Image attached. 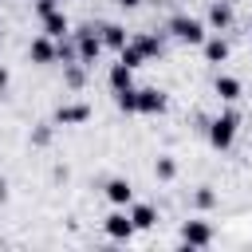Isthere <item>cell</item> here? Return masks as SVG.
Wrapping results in <instances>:
<instances>
[{
	"mask_svg": "<svg viewBox=\"0 0 252 252\" xmlns=\"http://www.w3.org/2000/svg\"><path fill=\"white\" fill-rule=\"evenodd\" d=\"M165 32L173 35V39H181V43H193V47H201L209 35V24H201V20H193V16H173L169 24H165Z\"/></svg>",
	"mask_w": 252,
	"mask_h": 252,
	"instance_id": "cell-2",
	"label": "cell"
},
{
	"mask_svg": "<svg viewBox=\"0 0 252 252\" xmlns=\"http://www.w3.org/2000/svg\"><path fill=\"white\" fill-rule=\"evenodd\" d=\"M130 43H134V47H138V51H142L146 59H158V55L165 51V43H161V35H150V32H146V35H134Z\"/></svg>",
	"mask_w": 252,
	"mask_h": 252,
	"instance_id": "cell-16",
	"label": "cell"
},
{
	"mask_svg": "<svg viewBox=\"0 0 252 252\" xmlns=\"http://www.w3.org/2000/svg\"><path fill=\"white\" fill-rule=\"evenodd\" d=\"M236 126H240V114H236V110H224V114H217V118L205 126V134H209V146H213V150H228V146H232V138H236Z\"/></svg>",
	"mask_w": 252,
	"mask_h": 252,
	"instance_id": "cell-1",
	"label": "cell"
},
{
	"mask_svg": "<svg viewBox=\"0 0 252 252\" xmlns=\"http://www.w3.org/2000/svg\"><path fill=\"white\" fill-rule=\"evenodd\" d=\"M138 114H165V94L158 91V87H142L138 91Z\"/></svg>",
	"mask_w": 252,
	"mask_h": 252,
	"instance_id": "cell-8",
	"label": "cell"
},
{
	"mask_svg": "<svg viewBox=\"0 0 252 252\" xmlns=\"http://www.w3.org/2000/svg\"><path fill=\"white\" fill-rule=\"evenodd\" d=\"M55 4H59V0H35V12L43 16V12H47V8H55Z\"/></svg>",
	"mask_w": 252,
	"mask_h": 252,
	"instance_id": "cell-23",
	"label": "cell"
},
{
	"mask_svg": "<svg viewBox=\"0 0 252 252\" xmlns=\"http://www.w3.org/2000/svg\"><path fill=\"white\" fill-rule=\"evenodd\" d=\"M213 91L224 98V102H236L240 94H244V87H240V79H232V75H217V83H213Z\"/></svg>",
	"mask_w": 252,
	"mask_h": 252,
	"instance_id": "cell-15",
	"label": "cell"
},
{
	"mask_svg": "<svg viewBox=\"0 0 252 252\" xmlns=\"http://www.w3.org/2000/svg\"><path fill=\"white\" fill-rule=\"evenodd\" d=\"M39 20H43V35H51V39H63V35L71 32V24H67V16H63L59 8H47Z\"/></svg>",
	"mask_w": 252,
	"mask_h": 252,
	"instance_id": "cell-10",
	"label": "cell"
},
{
	"mask_svg": "<svg viewBox=\"0 0 252 252\" xmlns=\"http://www.w3.org/2000/svg\"><path fill=\"white\" fill-rule=\"evenodd\" d=\"M110 91H126V87H134V67H126L122 59L118 63H110Z\"/></svg>",
	"mask_w": 252,
	"mask_h": 252,
	"instance_id": "cell-14",
	"label": "cell"
},
{
	"mask_svg": "<svg viewBox=\"0 0 252 252\" xmlns=\"http://www.w3.org/2000/svg\"><path fill=\"white\" fill-rule=\"evenodd\" d=\"M106 201H110V205H130V201H134V185H130L126 177H110V181H106Z\"/></svg>",
	"mask_w": 252,
	"mask_h": 252,
	"instance_id": "cell-11",
	"label": "cell"
},
{
	"mask_svg": "<svg viewBox=\"0 0 252 252\" xmlns=\"http://www.w3.org/2000/svg\"><path fill=\"white\" fill-rule=\"evenodd\" d=\"M193 205H197V209H213V205H217V193H213L209 185H201V189L193 193Z\"/></svg>",
	"mask_w": 252,
	"mask_h": 252,
	"instance_id": "cell-21",
	"label": "cell"
},
{
	"mask_svg": "<svg viewBox=\"0 0 252 252\" xmlns=\"http://www.w3.org/2000/svg\"><path fill=\"white\" fill-rule=\"evenodd\" d=\"M91 106L87 102H63L59 110H55V126H83V122H91Z\"/></svg>",
	"mask_w": 252,
	"mask_h": 252,
	"instance_id": "cell-4",
	"label": "cell"
},
{
	"mask_svg": "<svg viewBox=\"0 0 252 252\" xmlns=\"http://www.w3.org/2000/svg\"><path fill=\"white\" fill-rule=\"evenodd\" d=\"M130 220H134V228H154L158 224V209L154 205H134L130 209Z\"/></svg>",
	"mask_w": 252,
	"mask_h": 252,
	"instance_id": "cell-18",
	"label": "cell"
},
{
	"mask_svg": "<svg viewBox=\"0 0 252 252\" xmlns=\"http://www.w3.org/2000/svg\"><path fill=\"white\" fill-rule=\"evenodd\" d=\"M98 35H102V43H106L110 51H122V47L130 43V35H126V28H122V24H102V28H98Z\"/></svg>",
	"mask_w": 252,
	"mask_h": 252,
	"instance_id": "cell-12",
	"label": "cell"
},
{
	"mask_svg": "<svg viewBox=\"0 0 252 252\" xmlns=\"http://www.w3.org/2000/svg\"><path fill=\"white\" fill-rule=\"evenodd\" d=\"M63 83H67L71 91H79V87L87 83V63H79V59H75V63H63Z\"/></svg>",
	"mask_w": 252,
	"mask_h": 252,
	"instance_id": "cell-17",
	"label": "cell"
},
{
	"mask_svg": "<svg viewBox=\"0 0 252 252\" xmlns=\"http://www.w3.org/2000/svg\"><path fill=\"white\" fill-rule=\"evenodd\" d=\"M142 0H118V8H138Z\"/></svg>",
	"mask_w": 252,
	"mask_h": 252,
	"instance_id": "cell-26",
	"label": "cell"
},
{
	"mask_svg": "<svg viewBox=\"0 0 252 252\" xmlns=\"http://www.w3.org/2000/svg\"><path fill=\"white\" fill-rule=\"evenodd\" d=\"M181 240H185L189 248H205V244H213V224H205V220H185V224H181Z\"/></svg>",
	"mask_w": 252,
	"mask_h": 252,
	"instance_id": "cell-7",
	"label": "cell"
},
{
	"mask_svg": "<svg viewBox=\"0 0 252 252\" xmlns=\"http://www.w3.org/2000/svg\"><path fill=\"white\" fill-rule=\"evenodd\" d=\"M32 142H35V146H47V142H51V126H39V130L32 134Z\"/></svg>",
	"mask_w": 252,
	"mask_h": 252,
	"instance_id": "cell-22",
	"label": "cell"
},
{
	"mask_svg": "<svg viewBox=\"0 0 252 252\" xmlns=\"http://www.w3.org/2000/svg\"><path fill=\"white\" fill-rule=\"evenodd\" d=\"M28 59H32L35 67H47V63H55V59H59V51H55V39H51V35H35V39H32V47H28Z\"/></svg>",
	"mask_w": 252,
	"mask_h": 252,
	"instance_id": "cell-6",
	"label": "cell"
},
{
	"mask_svg": "<svg viewBox=\"0 0 252 252\" xmlns=\"http://www.w3.org/2000/svg\"><path fill=\"white\" fill-rule=\"evenodd\" d=\"M205 24H209L213 32H224V28H232V4H228V0H213V4H209V16H205Z\"/></svg>",
	"mask_w": 252,
	"mask_h": 252,
	"instance_id": "cell-9",
	"label": "cell"
},
{
	"mask_svg": "<svg viewBox=\"0 0 252 252\" xmlns=\"http://www.w3.org/2000/svg\"><path fill=\"white\" fill-rule=\"evenodd\" d=\"M4 201H8V181L0 177V205H4Z\"/></svg>",
	"mask_w": 252,
	"mask_h": 252,
	"instance_id": "cell-25",
	"label": "cell"
},
{
	"mask_svg": "<svg viewBox=\"0 0 252 252\" xmlns=\"http://www.w3.org/2000/svg\"><path fill=\"white\" fill-rule=\"evenodd\" d=\"M154 177H158V181H173V177H177V161H173L169 154H161V158L154 161Z\"/></svg>",
	"mask_w": 252,
	"mask_h": 252,
	"instance_id": "cell-19",
	"label": "cell"
},
{
	"mask_svg": "<svg viewBox=\"0 0 252 252\" xmlns=\"http://www.w3.org/2000/svg\"><path fill=\"white\" fill-rule=\"evenodd\" d=\"M118 59H122V63H126V67H134V71H138V67H142V63H146V55H142V51H138V47H134V43H126V47H122V51H118Z\"/></svg>",
	"mask_w": 252,
	"mask_h": 252,
	"instance_id": "cell-20",
	"label": "cell"
},
{
	"mask_svg": "<svg viewBox=\"0 0 252 252\" xmlns=\"http://www.w3.org/2000/svg\"><path fill=\"white\" fill-rule=\"evenodd\" d=\"M201 51H205V63H224V59H228V43L220 39V32L209 35V39L201 43Z\"/></svg>",
	"mask_w": 252,
	"mask_h": 252,
	"instance_id": "cell-13",
	"label": "cell"
},
{
	"mask_svg": "<svg viewBox=\"0 0 252 252\" xmlns=\"http://www.w3.org/2000/svg\"><path fill=\"white\" fill-rule=\"evenodd\" d=\"M75 47H79V63H87V67H94V59L102 55V35L94 32V28H83V32H75Z\"/></svg>",
	"mask_w": 252,
	"mask_h": 252,
	"instance_id": "cell-3",
	"label": "cell"
},
{
	"mask_svg": "<svg viewBox=\"0 0 252 252\" xmlns=\"http://www.w3.org/2000/svg\"><path fill=\"white\" fill-rule=\"evenodd\" d=\"M102 228H106V236L110 240H130L138 228H134V220H130V213H122V205H118V213H110L106 220H102Z\"/></svg>",
	"mask_w": 252,
	"mask_h": 252,
	"instance_id": "cell-5",
	"label": "cell"
},
{
	"mask_svg": "<svg viewBox=\"0 0 252 252\" xmlns=\"http://www.w3.org/2000/svg\"><path fill=\"white\" fill-rule=\"evenodd\" d=\"M8 79H12V75H8V67H0V94H4V87H8Z\"/></svg>",
	"mask_w": 252,
	"mask_h": 252,
	"instance_id": "cell-24",
	"label": "cell"
}]
</instances>
